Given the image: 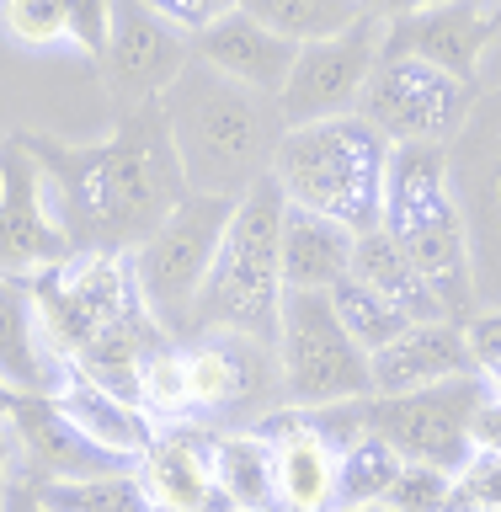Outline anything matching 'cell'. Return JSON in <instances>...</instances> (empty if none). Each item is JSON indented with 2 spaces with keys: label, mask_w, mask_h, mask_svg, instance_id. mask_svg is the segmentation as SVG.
I'll use <instances>...</instances> for the list:
<instances>
[{
  "label": "cell",
  "mask_w": 501,
  "mask_h": 512,
  "mask_svg": "<svg viewBox=\"0 0 501 512\" xmlns=\"http://www.w3.org/2000/svg\"><path fill=\"white\" fill-rule=\"evenodd\" d=\"M43 166L48 203L75 251H139L187 198L160 102L118 112V128L96 144H64L54 134H11Z\"/></svg>",
  "instance_id": "1"
},
{
  "label": "cell",
  "mask_w": 501,
  "mask_h": 512,
  "mask_svg": "<svg viewBox=\"0 0 501 512\" xmlns=\"http://www.w3.org/2000/svg\"><path fill=\"white\" fill-rule=\"evenodd\" d=\"M160 112H166L187 187L208 192V198H230V203H240L256 182H267L278 144L288 134L278 96L240 86L235 75L214 70L198 54L166 86Z\"/></svg>",
  "instance_id": "2"
},
{
  "label": "cell",
  "mask_w": 501,
  "mask_h": 512,
  "mask_svg": "<svg viewBox=\"0 0 501 512\" xmlns=\"http://www.w3.org/2000/svg\"><path fill=\"white\" fill-rule=\"evenodd\" d=\"M390 155L395 144L363 112H342V118H315L288 128L278 160H272V176H278L283 198L294 208L326 214L347 224L352 235H363L384 219Z\"/></svg>",
  "instance_id": "3"
},
{
  "label": "cell",
  "mask_w": 501,
  "mask_h": 512,
  "mask_svg": "<svg viewBox=\"0 0 501 512\" xmlns=\"http://www.w3.org/2000/svg\"><path fill=\"white\" fill-rule=\"evenodd\" d=\"M384 230L416 262V272L443 299L448 320L480 315L475 272H470V235L448 182V144H395L390 176H384Z\"/></svg>",
  "instance_id": "4"
},
{
  "label": "cell",
  "mask_w": 501,
  "mask_h": 512,
  "mask_svg": "<svg viewBox=\"0 0 501 512\" xmlns=\"http://www.w3.org/2000/svg\"><path fill=\"white\" fill-rule=\"evenodd\" d=\"M283 214L288 198L278 187V176L256 182L246 198L235 203L230 230L219 240L214 272L203 283L198 299V336L203 331H240L256 342L278 347L283 326Z\"/></svg>",
  "instance_id": "5"
},
{
  "label": "cell",
  "mask_w": 501,
  "mask_h": 512,
  "mask_svg": "<svg viewBox=\"0 0 501 512\" xmlns=\"http://www.w3.org/2000/svg\"><path fill=\"white\" fill-rule=\"evenodd\" d=\"M230 214H235L230 198L187 192V198L176 203V214L134 251L139 294L171 336L198 331V299H203L208 272H214L219 240L230 230Z\"/></svg>",
  "instance_id": "6"
},
{
  "label": "cell",
  "mask_w": 501,
  "mask_h": 512,
  "mask_svg": "<svg viewBox=\"0 0 501 512\" xmlns=\"http://www.w3.org/2000/svg\"><path fill=\"white\" fill-rule=\"evenodd\" d=\"M283 400L288 406H331V400L374 395L368 352L352 342L331 304V288H288L278 326Z\"/></svg>",
  "instance_id": "7"
},
{
  "label": "cell",
  "mask_w": 501,
  "mask_h": 512,
  "mask_svg": "<svg viewBox=\"0 0 501 512\" xmlns=\"http://www.w3.org/2000/svg\"><path fill=\"white\" fill-rule=\"evenodd\" d=\"M448 182L470 235L475 304L501 310V86L475 96L470 118L448 144Z\"/></svg>",
  "instance_id": "8"
},
{
  "label": "cell",
  "mask_w": 501,
  "mask_h": 512,
  "mask_svg": "<svg viewBox=\"0 0 501 512\" xmlns=\"http://www.w3.org/2000/svg\"><path fill=\"white\" fill-rule=\"evenodd\" d=\"M27 283L38 294L48 347L59 358H70L86 342H96L123 315L144 310V294L134 278V251H70L64 262L43 267Z\"/></svg>",
  "instance_id": "9"
},
{
  "label": "cell",
  "mask_w": 501,
  "mask_h": 512,
  "mask_svg": "<svg viewBox=\"0 0 501 512\" xmlns=\"http://www.w3.org/2000/svg\"><path fill=\"white\" fill-rule=\"evenodd\" d=\"M486 374H459L427 390H406V395H368V432H379L400 459L416 464H438V470L459 475L475 459L470 443V416L486 400Z\"/></svg>",
  "instance_id": "10"
},
{
  "label": "cell",
  "mask_w": 501,
  "mask_h": 512,
  "mask_svg": "<svg viewBox=\"0 0 501 512\" xmlns=\"http://www.w3.org/2000/svg\"><path fill=\"white\" fill-rule=\"evenodd\" d=\"M480 86L438 70L427 59H379L358 112L390 144H454Z\"/></svg>",
  "instance_id": "11"
},
{
  "label": "cell",
  "mask_w": 501,
  "mask_h": 512,
  "mask_svg": "<svg viewBox=\"0 0 501 512\" xmlns=\"http://www.w3.org/2000/svg\"><path fill=\"white\" fill-rule=\"evenodd\" d=\"M379 48H384V22L374 11H363L358 22H352L347 32H336V38L299 43L294 75H288V86L278 96L288 128L358 112L363 86H368V75H374V64H379Z\"/></svg>",
  "instance_id": "12"
},
{
  "label": "cell",
  "mask_w": 501,
  "mask_h": 512,
  "mask_svg": "<svg viewBox=\"0 0 501 512\" xmlns=\"http://www.w3.org/2000/svg\"><path fill=\"white\" fill-rule=\"evenodd\" d=\"M187 59L192 38L176 22H166L150 0H112V43L96 70H102L118 112L160 102L171 80L187 70Z\"/></svg>",
  "instance_id": "13"
},
{
  "label": "cell",
  "mask_w": 501,
  "mask_h": 512,
  "mask_svg": "<svg viewBox=\"0 0 501 512\" xmlns=\"http://www.w3.org/2000/svg\"><path fill=\"white\" fill-rule=\"evenodd\" d=\"M187 395L198 411H256L262 422L267 411L288 406L283 400V363L272 342L240 331H203L187 352Z\"/></svg>",
  "instance_id": "14"
},
{
  "label": "cell",
  "mask_w": 501,
  "mask_h": 512,
  "mask_svg": "<svg viewBox=\"0 0 501 512\" xmlns=\"http://www.w3.org/2000/svg\"><path fill=\"white\" fill-rule=\"evenodd\" d=\"M70 251V235L48 203L43 166L6 134V144H0V272L38 278L43 267L64 262Z\"/></svg>",
  "instance_id": "15"
},
{
  "label": "cell",
  "mask_w": 501,
  "mask_h": 512,
  "mask_svg": "<svg viewBox=\"0 0 501 512\" xmlns=\"http://www.w3.org/2000/svg\"><path fill=\"white\" fill-rule=\"evenodd\" d=\"M496 27H501V0L491 11H480V0H448V6L384 22L379 59H427L438 70L480 86V59H486Z\"/></svg>",
  "instance_id": "16"
},
{
  "label": "cell",
  "mask_w": 501,
  "mask_h": 512,
  "mask_svg": "<svg viewBox=\"0 0 501 512\" xmlns=\"http://www.w3.org/2000/svg\"><path fill=\"white\" fill-rule=\"evenodd\" d=\"M16 454L27 459L32 480H54V475H96V470H128L123 454H112L96 438H86L70 416L59 411L54 395H22L16 411L6 416Z\"/></svg>",
  "instance_id": "17"
},
{
  "label": "cell",
  "mask_w": 501,
  "mask_h": 512,
  "mask_svg": "<svg viewBox=\"0 0 501 512\" xmlns=\"http://www.w3.org/2000/svg\"><path fill=\"white\" fill-rule=\"evenodd\" d=\"M368 368H374V395H406L459 374H480L459 320H416L390 347L368 352Z\"/></svg>",
  "instance_id": "18"
},
{
  "label": "cell",
  "mask_w": 501,
  "mask_h": 512,
  "mask_svg": "<svg viewBox=\"0 0 501 512\" xmlns=\"http://www.w3.org/2000/svg\"><path fill=\"white\" fill-rule=\"evenodd\" d=\"M192 54L208 59L224 75H235L240 86L283 96L288 75H294V59H299V43L283 38V32H272L267 22H256L251 11H230L192 38Z\"/></svg>",
  "instance_id": "19"
},
{
  "label": "cell",
  "mask_w": 501,
  "mask_h": 512,
  "mask_svg": "<svg viewBox=\"0 0 501 512\" xmlns=\"http://www.w3.org/2000/svg\"><path fill=\"white\" fill-rule=\"evenodd\" d=\"M256 432L272 443V464H278V502L299 512H331L336 507V448L304 422L299 406L267 411Z\"/></svg>",
  "instance_id": "20"
},
{
  "label": "cell",
  "mask_w": 501,
  "mask_h": 512,
  "mask_svg": "<svg viewBox=\"0 0 501 512\" xmlns=\"http://www.w3.org/2000/svg\"><path fill=\"white\" fill-rule=\"evenodd\" d=\"M54 400H59V411L86 432V438H96L102 448H112V454H123L128 464H139V454L155 443L144 406H134V400L118 395V390H107L102 379H91L86 368L70 363V358H59Z\"/></svg>",
  "instance_id": "21"
},
{
  "label": "cell",
  "mask_w": 501,
  "mask_h": 512,
  "mask_svg": "<svg viewBox=\"0 0 501 512\" xmlns=\"http://www.w3.org/2000/svg\"><path fill=\"white\" fill-rule=\"evenodd\" d=\"M0 379L16 395H54L59 384V352L48 347L38 294L11 272H0Z\"/></svg>",
  "instance_id": "22"
},
{
  "label": "cell",
  "mask_w": 501,
  "mask_h": 512,
  "mask_svg": "<svg viewBox=\"0 0 501 512\" xmlns=\"http://www.w3.org/2000/svg\"><path fill=\"white\" fill-rule=\"evenodd\" d=\"M139 480L150 491L155 512H198L214 491V438L208 448L192 438V427H176L139 454Z\"/></svg>",
  "instance_id": "23"
},
{
  "label": "cell",
  "mask_w": 501,
  "mask_h": 512,
  "mask_svg": "<svg viewBox=\"0 0 501 512\" xmlns=\"http://www.w3.org/2000/svg\"><path fill=\"white\" fill-rule=\"evenodd\" d=\"M358 235L326 214L288 203L283 214V283L288 288H336L352 272Z\"/></svg>",
  "instance_id": "24"
},
{
  "label": "cell",
  "mask_w": 501,
  "mask_h": 512,
  "mask_svg": "<svg viewBox=\"0 0 501 512\" xmlns=\"http://www.w3.org/2000/svg\"><path fill=\"white\" fill-rule=\"evenodd\" d=\"M352 278L368 283L390 304H400L411 320H448L443 299L432 294V283L416 272V262L395 246V235L384 230V224H374V230L358 235V246H352Z\"/></svg>",
  "instance_id": "25"
},
{
  "label": "cell",
  "mask_w": 501,
  "mask_h": 512,
  "mask_svg": "<svg viewBox=\"0 0 501 512\" xmlns=\"http://www.w3.org/2000/svg\"><path fill=\"white\" fill-rule=\"evenodd\" d=\"M32 491H38V502L48 512H155V502H150V491H144V480H139L134 464H128V470L32 480Z\"/></svg>",
  "instance_id": "26"
},
{
  "label": "cell",
  "mask_w": 501,
  "mask_h": 512,
  "mask_svg": "<svg viewBox=\"0 0 501 512\" xmlns=\"http://www.w3.org/2000/svg\"><path fill=\"white\" fill-rule=\"evenodd\" d=\"M214 486L224 496H235L240 507H251V512H262L267 502H278V464H272V443L256 427L214 438Z\"/></svg>",
  "instance_id": "27"
},
{
  "label": "cell",
  "mask_w": 501,
  "mask_h": 512,
  "mask_svg": "<svg viewBox=\"0 0 501 512\" xmlns=\"http://www.w3.org/2000/svg\"><path fill=\"white\" fill-rule=\"evenodd\" d=\"M240 11H251L256 22H267L294 43H320L347 32L368 11V0H240Z\"/></svg>",
  "instance_id": "28"
},
{
  "label": "cell",
  "mask_w": 501,
  "mask_h": 512,
  "mask_svg": "<svg viewBox=\"0 0 501 512\" xmlns=\"http://www.w3.org/2000/svg\"><path fill=\"white\" fill-rule=\"evenodd\" d=\"M400 459L390 443L379 438V432H368V438L347 443L342 454H336V507H358V502H384L400 475Z\"/></svg>",
  "instance_id": "29"
},
{
  "label": "cell",
  "mask_w": 501,
  "mask_h": 512,
  "mask_svg": "<svg viewBox=\"0 0 501 512\" xmlns=\"http://www.w3.org/2000/svg\"><path fill=\"white\" fill-rule=\"evenodd\" d=\"M331 304H336V315H342V326L352 331V342H358L363 352H379V347H390L406 326H416V320L400 310V304H390L384 294H374L368 283H358L347 272L342 283L331 288Z\"/></svg>",
  "instance_id": "30"
},
{
  "label": "cell",
  "mask_w": 501,
  "mask_h": 512,
  "mask_svg": "<svg viewBox=\"0 0 501 512\" xmlns=\"http://www.w3.org/2000/svg\"><path fill=\"white\" fill-rule=\"evenodd\" d=\"M139 406L144 416H182L192 411V395H187V358L176 352V342L155 347L139 368Z\"/></svg>",
  "instance_id": "31"
},
{
  "label": "cell",
  "mask_w": 501,
  "mask_h": 512,
  "mask_svg": "<svg viewBox=\"0 0 501 512\" xmlns=\"http://www.w3.org/2000/svg\"><path fill=\"white\" fill-rule=\"evenodd\" d=\"M384 502H390V512H448V502H454V475L438 470V464L406 459Z\"/></svg>",
  "instance_id": "32"
},
{
  "label": "cell",
  "mask_w": 501,
  "mask_h": 512,
  "mask_svg": "<svg viewBox=\"0 0 501 512\" xmlns=\"http://www.w3.org/2000/svg\"><path fill=\"white\" fill-rule=\"evenodd\" d=\"M0 27L22 48L64 43V0H0Z\"/></svg>",
  "instance_id": "33"
},
{
  "label": "cell",
  "mask_w": 501,
  "mask_h": 512,
  "mask_svg": "<svg viewBox=\"0 0 501 512\" xmlns=\"http://www.w3.org/2000/svg\"><path fill=\"white\" fill-rule=\"evenodd\" d=\"M64 43H75L91 64H102L112 43V0H64Z\"/></svg>",
  "instance_id": "34"
},
{
  "label": "cell",
  "mask_w": 501,
  "mask_h": 512,
  "mask_svg": "<svg viewBox=\"0 0 501 512\" xmlns=\"http://www.w3.org/2000/svg\"><path fill=\"white\" fill-rule=\"evenodd\" d=\"M448 512H501V459L475 454L454 475V502Z\"/></svg>",
  "instance_id": "35"
},
{
  "label": "cell",
  "mask_w": 501,
  "mask_h": 512,
  "mask_svg": "<svg viewBox=\"0 0 501 512\" xmlns=\"http://www.w3.org/2000/svg\"><path fill=\"white\" fill-rule=\"evenodd\" d=\"M150 6L166 16V22H176L182 32H192V38H198V32H203V27H214L219 16L240 11V0H150Z\"/></svg>",
  "instance_id": "36"
},
{
  "label": "cell",
  "mask_w": 501,
  "mask_h": 512,
  "mask_svg": "<svg viewBox=\"0 0 501 512\" xmlns=\"http://www.w3.org/2000/svg\"><path fill=\"white\" fill-rule=\"evenodd\" d=\"M470 443H475V454L501 459V395L496 390H486V400L470 416Z\"/></svg>",
  "instance_id": "37"
},
{
  "label": "cell",
  "mask_w": 501,
  "mask_h": 512,
  "mask_svg": "<svg viewBox=\"0 0 501 512\" xmlns=\"http://www.w3.org/2000/svg\"><path fill=\"white\" fill-rule=\"evenodd\" d=\"M0 512H48L38 502V491H32V480L27 475H11V486H6V507Z\"/></svg>",
  "instance_id": "38"
},
{
  "label": "cell",
  "mask_w": 501,
  "mask_h": 512,
  "mask_svg": "<svg viewBox=\"0 0 501 512\" xmlns=\"http://www.w3.org/2000/svg\"><path fill=\"white\" fill-rule=\"evenodd\" d=\"M432 6H448V0H368V11L379 22H395V16H416V11H432Z\"/></svg>",
  "instance_id": "39"
},
{
  "label": "cell",
  "mask_w": 501,
  "mask_h": 512,
  "mask_svg": "<svg viewBox=\"0 0 501 512\" xmlns=\"http://www.w3.org/2000/svg\"><path fill=\"white\" fill-rule=\"evenodd\" d=\"M16 475V438H11V422L0 416V507H6V486Z\"/></svg>",
  "instance_id": "40"
},
{
  "label": "cell",
  "mask_w": 501,
  "mask_h": 512,
  "mask_svg": "<svg viewBox=\"0 0 501 512\" xmlns=\"http://www.w3.org/2000/svg\"><path fill=\"white\" fill-rule=\"evenodd\" d=\"M198 512H251V507H240V502H235V496H224V491L214 486V491H208V502H203Z\"/></svg>",
  "instance_id": "41"
},
{
  "label": "cell",
  "mask_w": 501,
  "mask_h": 512,
  "mask_svg": "<svg viewBox=\"0 0 501 512\" xmlns=\"http://www.w3.org/2000/svg\"><path fill=\"white\" fill-rule=\"evenodd\" d=\"M16 400H22V395H16V390H11V384H6V379H0V416H11V411H16Z\"/></svg>",
  "instance_id": "42"
},
{
  "label": "cell",
  "mask_w": 501,
  "mask_h": 512,
  "mask_svg": "<svg viewBox=\"0 0 501 512\" xmlns=\"http://www.w3.org/2000/svg\"><path fill=\"white\" fill-rule=\"evenodd\" d=\"M331 512H390V502H358V507H331Z\"/></svg>",
  "instance_id": "43"
},
{
  "label": "cell",
  "mask_w": 501,
  "mask_h": 512,
  "mask_svg": "<svg viewBox=\"0 0 501 512\" xmlns=\"http://www.w3.org/2000/svg\"><path fill=\"white\" fill-rule=\"evenodd\" d=\"M486 384H491V390H496V395H501V358H496V363H491V368H486Z\"/></svg>",
  "instance_id": "44"
},
{
  "label": "cell",
  "mask_w": 501,
  "mask_h": 512,
  "mask_svg": "<svg viewBox=\"0 0 501 512\" xmlns=\"http://www.w3.org/2000/svg\"><path fill=\"white\" fill-rule=\"evenodd\" d=\"M262 512H299V507H288V502H267Z\"/></svg>",
  "instance_id": "45"
},
{
  "label": "cell",
  "mask_w": 501,
  "mask_h": 512,
  "mask_svg": "<svg viewBox=\"0 0 501 512\" xmlns=\"http://www.w3.org/2000/svg\"><path fill=\"white\" fill-rule=\"evenodd\" d=\"M0 144H6V139H0Z\"/></svg>",
  "instance_id": "46"
}]
</instances>
